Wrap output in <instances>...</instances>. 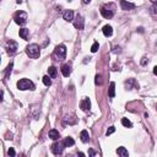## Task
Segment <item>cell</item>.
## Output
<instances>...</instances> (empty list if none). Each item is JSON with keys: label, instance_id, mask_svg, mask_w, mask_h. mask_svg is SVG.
<instances>
[{"label": "cell", "instance_id": "cell-30", "mask_svg": "<svg viewBox=\"0 0 157 157\" xmlns=\"http://www.w3.org/2000/svg\"><path fill=\"white\" fill-rule=\"evenodd\" d=\"M88 155H90V156H94V155H96V151H93V150H88Z\"/></svg>", "mask_w": 157, "mask_h": 157}, {"label": "cell", "instance_id": "cell-15", "mask_svg": "<svg viewBox=\"0 0 157 157\" xmlns=\"http://www.w3.org/2000/svg\"><path fill=\"white\" fill-rule=\"evenodd\" d=\"M80 139L84 144H87L90 141V135H88V131L87 130H82L80 133Z\"/></svg>", "mask_w": 157, "mask_h": 157}, {"label": "cell", "instance_id": "cell-29", "mask_svg": "<svg viewBox=\"0 0 157 157\" xmlns=\"http://www.w3.org/2000/svg\"><path fill=\"white\" fill-rule=\"evenodd\" d=\"M7 155H9V156H11V157H14V156L16 155V152H15V150H14V148H12V147H10V148H9V151H7Z\"/></svg>", "mask_w": 157, "mask_h": 157}, {"label": "cell", "instance_id": "cell-4", "mask_svg": "<svg viewBox=\"0 0 157 157\" xmlns=\"http://www.w3.org/2000/svg\"><path fill=\"white\" fill-rule=\"evenodd\" d=\"M14 20H15V22L17 23V25H20V26H23V25L27 22V14L25 11H17L14 15Z\"/></svg>", "mask_w": 157, "mask_h": 157}, {"label": "cell", "instance_id": "cell-36", "mask_svg": "<svg viewBox=\"0 0 157 157\" xmlns=\"http://www.w3.org/2000/svg\"><path fill=\"white\" fill-rule=\"evenodd\" d=\"M77 155L78 156H85V154H82V152H77Z\"/></svg>", "mask_w": 157, "mask_h": 157}, {"label": "cell", "instance_id": "cell-12", "mask_svg": "<svg viewBox=\"0 0 157 157\" xmlns=\"http://www.w3.org/2000/svg\"><path fill=\"white\" fill-rule=\"evenodd\" d=\"M63 19L68 22L74 21V11L73 10H65L63 14Z\"/></svg>", "mask_w": 157, "mask_h": 157}, {"label": "cell", "instance_id": "cell-33", "mask_svg": "<svg viewBox=\"0 0 157 157\" xmlns=\"http://www.w3.org/2000/svg\"><path fill=\"white\" fill-rule=\"evenodd\" d=\"M82 3H84V4H90L91 0H82Z\"/></svg>", "mask_w": 157, "mask_h": 157}, {"label": "cell", "instance_id": "cell-19", "mask_svg": "<svg viewBox=\"0 0 157 157\" xmlns=\"http://www.w3.org/2000/svg\"><path fill=\"white\" fill-rule=\"evenodd\" d=\"M117 154H118V156H120V157H128V156H129V154H128V150H126L125 147H123V146L117 148Z\"/></svg>", "mask_w": 157, "mask_h": 157}, {"label": "cell", "instance_id": "cell-11", "mask_svg": "<svg viewBox=\"0 0 157 157\" xmlns=\"http://www.w3.org/2000/svg\"><path fill=\"white\" fill-rule=\"evenodd\" d=\"M61 73L65 77H69L70 74H71V63H67L61 67Z\"/></svg>", "mask_w": 157, "mask_h": 157}, {"label": "cell", "instance_id": "cell-25", "mask_svg": "<svg viewBox=\"0 0 157 157\" xmlns=\"http://www.w3.org/2000/svg\"><path fill=\"white\" fill-rule=\"evenodd\" d=\"M12 68H14V64L10 63V64H9V67L6 68V71H5V76H6V77H9V75H10L11 71H12Z\"/></svg>", "mask_w": 157, "mask_h": 157}, {"label": "cell", "instance_id": "cell-34", "mask_svg": "<svg viewBox=\"0 0 157 157\" xmlns=\"http://www.w3.org/2000/svg\"><path fill=\"white\" fill-rule=\"evenodd\" d=\"M150 1H151L152 4H154V5H156V6H157V0H150Z\"/></svg>", "mask_w": 157, "mask_h": 157}, {"label": "cell", "instance_id": "cell-18", "mask_svg": "<svg viewBox=\"0 0 157 157\" xmlns=\"http://www.w3.org/2000/svg\"><path fill=\"white\" fill-rule=\"evenodd\" d=\"M125 85H126V87L129 88V90H133L134 87H135V88H136V87L139 88V85L135 82L134 78H129V80H128V81L125 82Z\"/></svg>", "mask_w": 157, "mask_h": 157}, {"label": "cell", "instance_id": "cell-7", "mask_svg": "<svg viewBox=\"0 0 157 157\" xmlns=\"http://www.w3.org/2000/svg\"><path fill=\"white\" fill-rule=\"evenodd\" d=\"M17 48H19L17 43H16L15 41H12V39H10L9 42L6 43V52H7V54H9V55L15 54L16 51H17Z\"/></svg>", "mask_w": 157, "mask_h": 157}, {"label": "cell", "instance_id": "cell-8", "mask_svg": "<svg viewBox=\"0 0 157 157\" xmlns=\"http://www.w3.org/2000/svg\"><path fill=\"white\" fill-rule=\"evenodd\" d=\"M74 27L77 28V30H84L85 27V20L81 15H77L76 19L74 20Z\"/></svg>", "mask_w": 157, "mask_h": 157}, {"label": "cell", "instance_id": "cell-5", "mask_svg": "<svg viewBox=\"0 0 157 157\" xmlns=\"http://www.w3.org/2000/svg\"><path fill=\"white\" fill-rule=\"evenodd\" d=\"M64 148H65V145H64V141L61 142V141H59V142H54L52 145V152L54 155H61L63 154V151H64Z\"/></svg>", "mask_w": 157, "mask_h": 157}, {"label": "cell", "instance_id": "cell-1", "mask_svg": "<svg viewBox=\"0 0 157 157\" xmlns=\"http://www.w3.org/2000/svg\"><path fill=\"white\" fill-rule=\"evenodd\" d=\"M26 54L30 58H32V59H37V58H39V54H41L39 45L36 44V43L28 44L26 47Z\"/></svg>", "mask_w": 157, "mask_h": 157}, {"label": "cell", "instance_id": "cell-28", "mask_svg": "<svg viewBox=\"0 0 157 157\" xmlns=\"http://www.w3.org/2000/svg\"><path fill=\"white\" fill-rule=\"evenodd\" d=\"M114 131H115V128L114 126H109V129L108 130H107V136H109V135H112L113 133H114Z\"/></svg>", "mask_w": 157, "mask_h": 157}, {"label": "cell", "instance_id": "cell-22", "mask_svg": "<svg viewBox=\"0 0 157 157\" xmlns=\"http://www.w3.org/2000/svg\"><path fill=\"white\" fill-rule=\"evenodd\" d=\"M74 144H75V141H74V139L70 138V136L64 140V145H65V147H70V146H73Z\"/></svg>", "mask_w": 157, "mask_h": 157}, {"label": "cell", "instance_id": "cell-14", "mask_svg": "<svg viewBox=\"0 0 157 157\" xmlns=\"http://www.w3.org/2000/svg\"><path fill=\"white\" fill-rule=\"evenodd\" d=\"M76 118L74 117V115H65V118H64V123L65 124H69V125H74V124H76Z\"/></svg>", "mask_w": 157, "mask_h": 157}, {"label": "cell", "instance_id": "cell-24", "mask_svg": "<svg viewBox=\"0 0 157 157\" xmlns=\"http://www.w3.org/2000/svg\"><path fill=\"white\" fill-rule=\"evenodd\" d=\"M51 76H49V75H47V76H44L43 78H42V80H43V84L45 85V86H51L52 85V80H51Z\"/></svg>", "mask_w": 157, "mask_h": 157}, {"label": "cell", "instance_id": "cell-9", "mask_svg": "<svg viewBox=\"0 0 157 157\" xmlns=\"http://www.w3.org/2000/svg\"><path fill=\"white\" fill-rule=\"evenodd\" d=\"M120 7H122V10H124V11H129V10L134 9L135 4L129 3V1H126V0H120Z\"/></svg>", "mask_w": 157, "mask_h": 157}, {"label": "cell", "instance_id": "cell-13", "mask_svg": "<svg viewBox=\"0 0 157 157\" xmlns=\"http://www.w3.org/2000/svg\"><path fill=\"white\" fill-rule=\"evenodd\" d=\"M102 32H103V35H104L106 37H110L113 35V28H112L110 25H106V26L102 28Z\"/></svg>", "mask_w": 157, "mask_h": 157}, {"label": "cell", "instance_id": "cell-2", "mask_svg": "<svg viewBox=\"0 0 157 157\" xmlns=\"http://www.w3.org/2000/svg\"><path fill=\"white\" fill-rule=\"evenodd\" d=\"M17 88L21 90V91H26V90L33 91L36 88V86H35L33 82L31 80H28V78H21L20 81H17Z\"/></svg>", "mask_w": 157, "mask_h": 157}, {"label": "cell", "instance_id": "cell-20", "mask_svg": "<svg viewBox=\"0 0 157 157\" xmlns=\"http://www.w3.org/2000/svg\"><path fill=\"white\" fill-rule=\"evenodd\" d=\"M108 96L110 98H113L115 96V84L114 82H110V85H109V92H108Z\"/></svg>", "mask_w": 157, "mask_h": 157}, {"label": "cell", "instance_id": "cell-17", "mask_svg": "<svg viewBox=\"0 0 157 157\" xmlns=\"http://www.w3.org/2000/svg\"><path fill=\"white\" fill-rule=\"evenodd\" d=\"M48 136H49V138H51L52 140H58V139L60 138V134H59V131H58V130L52 129V130H49Z\"/></svg>", "mask_w": 157, "mask_h": 157}, {"label": "cell", "instance_id": "cell-26", "mask_svg": "<svg viewBox=\"0 0 157 157\" xmlns=\"http://www.w3.org/2000/svg\"><path fill=\"white\" fill-rule=\"evenodd\" d=\"M98 48H100V44H98V42H94L92 44V47H91V52L92 53H96L98 51Z\"/></svg>", "mask_w": 157, "mask_h": 157}, {"label": "cell", "instance_id": "cell-35", "mask_svg": "<svg viewBox=\"0 0 157 157\" xmlns=\"http://www.w3.org/2000/svg\"><path fill=\"white\" fill-rule=\"evenodd\" d=\"M154 74L157 76V67H155V68H154Z\"/></svg>", "mask_w": 157, "mask_h": 157}, {"label": "cell", "instance_id": "cell-6", "mask_svg": "<svg viewBox=\"0 0 157 157\" xmlns=\"http://www.w3.org/2000/svg\"><path fill=\"white\" fill-rule=\"evenodd\" d=\"M110 5H104V6H102L101 7V15L103 16L104 19H112L113 16H114V10H112L109 7Z\"/></svg>", "mask_w": 157, "mask_h": 157}, {"label": "cell", "instance_id": "cell-10", "mask_svg": "<svg viewBox=\"0 0 157 157\" xmlns=\"http://www.w3.org/2000/svg\"><path fill=\"white\" fill-rule=\"evenodd\" d=\"M80 108L84 110V112H87V110H90V108H91V101H90V98L85 97L84 100L81 101V103H80Z\"/></svg>", "mask_w": 157, "mask_h": 157}, {"label": "cell", "instance_id": "cell-27", "mask_svg": "<svg viewBox=\"0 0 157 157\" xmlns=\"http://www.w3.org/2000/svg\"><path fill=\"white\" fill-rule=\"evenodd\" d=\"M94 82H96V85H102V76L101 75H96V80H94Z\"/></svg>", "mask_w": 157, "mask_h": 157}, {"label": "cell", "instance_id": "cell-31", "mask_svg": "<svg viewBox=\"0 0 157 157\" xmlns=\"http://www.w3.org/2000/svg\"><path fill=\"white\" fill-rule=\"evenodd\" d=\"M146 63H147V61H146V58H142V60H141V64H142V65H146Z\"/></svg>", "mask_w": 157, "mask_h": 157}, {"label": "cell", "instance_id": "cell-21", "mask_svg": "<svg viewBox=\"0 0 157 157\" xmlns=\"http://www.w3.org/2000/svg\"><path fill=\"white\" fill-rule=\"evenodd\" d=\"M57 74H58V71H57V69L54 67H51V68L48 69V75L51 76L52 78H55L57 77Z\"/></svg>", "mask_w": 157, "mask_h": 157}, {"label": "cell", "instance_id": "cell-23", "mask_svg": "<svg viewBox=\"0 0 157 157\" xmlns=\"http://www.w3.org/2000/svg\"><path fill=\"white\" fill-rule=\"evenodd\" d=\"M122 124H123V126H125V128H131V126H133V124H131V122L128 118H123L122 119Z\"/></svg>", "mask_w": 157, "mask_h": 157}, {"label": "cell", "instance_id": "cell-16", "mask_svg": "<svg viewBox=\"0 0 157 157\" xmlns=\"http://www.w3.org/2000/svg\"><path fill=\"white\" fill-rule=\"evenodd\" d=\"M19 35H20V37H21L22 39L27 41L28 36H30V30H27V28H21V30L19 31Z\"/></svg>", "mask_w": 157, "mask_h": 157}, {"label": "cell", "instance_id": "cell-32", "mask_svg": "<svg viewBox=\"0 0 157 157\" xmlns=\"http://www.w3.org/2000/svg\"><path fill=\"white\" fill-rule=\"evenodd\" d=\"M114 49H115V51H114L115 53H120V48H119V47H115Z\"/></svg>", "mask_w": 157, "mask_h": 157}, {"label": "cell", "instance_id": "cell-3", "mask_svg": "<svg viewBox=\"0 0 157 157\" xmlns=\"http://www.w3.org/2000/svg\"><path fill=\"white\" fill-rule=\"evenodd\" d=\"M54 57L58 60H64L67 57V47L64 44H59L57 45L54 49Z\"/></svg>", "mask_w": 157, "mask_h": 157}]
</instances>
